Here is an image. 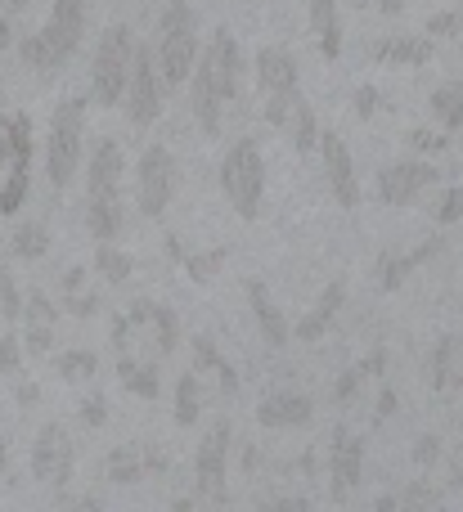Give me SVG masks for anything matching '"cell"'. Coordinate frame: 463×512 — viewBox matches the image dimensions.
Masks as SVG:
<instances>
[{"instance_id": "cell-43", "label": "cell", "mask_w": 463, "mask_h": 512, "mask_svg": "<svg viewBox=\"0 0 463 512\" xmlns=\"http://www.w3.org/2000/svg\"><path fill=\"white\" fill-rule=\"evenodd\" d=\"M459 221H463V185L446 189V198L437 207V225H459Z\"/></svg>"}, {"instance_id": "cell-25", "label": "cell", "mask_w": 463, "mask_h": 512, "mask_svg": "<svg viewBox=\"0 0 463 512\" xmlns=\"http://www.w3.org/2000/svg\"><path fill=\"white\" fill-rule=\"evenodd\" d=\"M311 27L315 41H320L324 59H338L342 54V23H338V0H311Z\"/></svg>"}, {"instance_id": "cell-45", "label": "cell", "mask_w": 463, "mask_h": 512, "mask_svg": "<svg viewBox=\"0 0 463 512\" xmlns=\"http://www.w3.org/2000/svg\"><path fill=\"white\" fill-rule=\"evenodd\" d=\"M414 463H419V468H437L441 463V436H419V445H414Z\"/></svg>"}, {"instance_id": "cell-49", "label": "cell", "mask_w": 463, "mask_h": 512, "mask_svg": "<svg viewBox=\"0 0 463 512\" xmlns=\"http://www.w3.org/2000/svg\"><path fill=\"white\" fill-rule=\"evenodd\" d=\"M131 324H135L131 315H117V319H113V333H108V337H113L117 355H126V351H131Z\"/></svg>"}, {"instance_id": "cell-53", "label": "cell", "mask_w": 463, "mask_h": 512, "mask_svg": "<svg viewBox=\"0 0 463 512\" xmlns=\"http://www.w3.org/2000/svg\"><path fill=\"white\" fill-rule=\"evenodd\" d=\"M9 41H14V14H0V54L9 50Z\"/></svg>"}, {"instance_id": "cell-4", "label": "cell", "mask_w": 463, "mask_h": 512, "mask_svg": "<svg viewBox=\"0 0 463 512\" xmlns=\"http://www.w3.org/2000/svg\"><path fill=\"white\" fill-rule=\"evenodd\" d=\"M86 108L90 99L72 95L54 108L50 135H45V171H50L54 189H68L72 176L81 171V153H86Z\"/></svg>"}, {"instance_id": "cell-7", "label": "cell", "mask_w": 463, "mask_h": 512, "mask_svg": "<svg viewBox=\"0 0 463 512\" xmlns=\"http://www.w3.org/2000/svg\"><path fill=\"white\" fill-rule=\"evenodd\" d=\"M221 194L243 221H257L266 203V158L257 140H234L221 158Z\"/></svg>"}, {"instance_id": "cell-50", "label": "cell", "mask_w": 463, "mask_h": 512, "mask_svg": "<svg viewBox=\"0 0 463 512\" xmlns=\"http://www.w3.org/2000/svg\"><path fill=\"white\" fill-rule=\"evenodd\" d=\"M81 288H86V270L68 265V270H63V292H81Z\"/></svg>"}, {"instance_id": "cell-35", "label": "cell", "mask_w": 463, "mask_h": 512, "mask_svg": "<svg viewBox=\"0 0 463 512\" xmlns=\"http://www.w3.org/2000/svg\"><path fill=\"white\" fill-rule=\"evenodd\" d=\"M95 270L104 274L108 283H126L131 279V270H135V261L126 256L117 243H99V252H95Z\"/></svg>"}, {"instance_id": "cell-58", "label": "cell", "mask_w": 463, "mask_h": 512, "mask_svg": "<svg viewBox=\"0 0 463 512\" xmlns=\"http://www.w3.org/2000/svg\"><path fill=\"white\" fill-rule=\"evenodd\" d=\"M18 9H23V0H9V14H18Z\"/></svg>"}, {"instance_id": "cell-30", "label": "cell", "mask_w": 463, "mask_h": 512, "mask_svg": "<svg viewBox=\"0 0 463 512\" xmlns=\"http://www.w3.org/2000/svg\"><path fill=\"white\" fill-rule=\"evenodd\" d=\"M432 122L446 131H463V81H446L432 90Z\"/></svg>"}, {"instance_id": "cell-24", "label": "cell", "mask_w": 463, "mask_h": 512, "mask_svg": "<svg viewBox=\"0 0 463 512\" xmlns=\"http://www.w3.org/2000/svg\"><path fill=\"white\" fill-rule=\"evenodd\" d=\"M432 387L437 391L459 387L463 391V342L459 337H441L437 351H432Z\"/></svg>"}, {"instance_id": "cell-10", "label": "cell", "mask_w": 463, "mask_h": 512, "mask_svg": "<svg viewBox=\"0 0 463 512\" xmlns=\"http://www.w3.org/2000/svg\"><path fill=\"white\" fill-rule=\"evenodd\" d=\"M162 95H167V86H162V72H158V54L149 50V45H135V68H131V86H126V117H131L135 126H153L162 117Z\"/></svg>"}, {"instance_id": "cell-51", "label": "cell", "mask_w": 463, "mask_h": 512, "mask_svg": "<svg viewBox=\"0 0 463 512\" xmlns=\"http://www.w3.org/2000/svg\"><path fill=\"white\" fill-rule=\"evenodd\" d=\"M392 414H396V391L383 387V391H378V423H387Z\"/></svg>"}, {"instance_id": "cell-2", "label": "cell", "mask_w": 463, "mask_h": 512, "mask_svg": "<svg viewBox=\"0 0 463 512\" xmlns=\"http://www.w3.org/2000/svg\"><path fill=\"white\" fill-rule=\"evenodd\" d=\"M81 36H86V0H54L45 27L23 36L18 54H23V63L36 72H59L63 63L81 50Z\"/></svg>"}, {"instance_id": "cell-31", "label": "cell", "mask_w": 463, "mask_h": 512, "mask_svg": "<svg viewBox=\"0 0 463 512\" xmlns=\"http://www.w3.org/2000/svg\"><path fill=\"white\" fill-rule=\"evenodd\" d=\"M198 414H203V387H198V373H180L176 378V409H171V418H176V427H194Z\"/></svg>"}, {"instance_id": "cell-14", "label": "cell", "mask_w": 463, "mask_h": 512, "mask_svg": "<svg viewBox=\"0 0 463 512\" xmlns=\"http://www.w3.org/2000/svg\"><path fill=\"white\" fill-rule=\"evenodd\" d=\"M437 180H441V171L432 167V162L401 158V162L378 171V198H383L387 207H410V203H419V194L432 189Z\"/></svg>"}, {"instance_id": "cell-22", "label": "cell", "mask_w": 463, "mask_h": 512, "mask_svg": "<svg viewBox=\"0 0 463 512\" xmlns=\"http://www.w3.org/2000/svg\"><path fill=\"white\" fill-rule=\"evenodd\" d=\"M86 230L99 243H117V234L126 230V212L117 194H90L86 198Z\"/></svg>"}, {"instance_id": "cell-28", "label": "cell", "mask_w": 463, "mask_h": 512, "mask_svg": "<svg viewBox=\"0 0 463 512\" xmlns=\"http://www.w3.org/2000/svg\"><path fill=\"white\" fill-rule=\"evenodd\" d=\"M144 472H149V463H144V450H140V445H117V450H108L104 477L113 481V486H135Z\"/></svg>"}, {"instance_id": "cell-56", "label": "cell", "mask_w": 463, "mask_h": 512, "mask_svg": "<svg viewBox=\"0 0 463 512\" xmlns=\"http://www.w3.org/2000/svg\"><path fill=\"white\" fill-rule=\"evenodd\" d=\"M257 463H261V454H257V450L243 454V468H248V472H257Z\"/></svg>"}, {"instance_id": "cell-42", "label": "cell", "mask_w": 463, "mask_h": 512, "mask_svg": "<svg viewBox=\"0 0 463 512\" xmlns=\"http://www.w3.org/2000/svg\"><path fill=\"white\" fill-rule=\"evenodd\" d=\"M63 310H68V315H77V319H90L99 310V297H95V292H86V288H81V292H63Z\"/></svg>"}, {"instance_id": "cell-47", "label": "cell", "mask_w": 463, "mask_h": 512, "mask_svg": "<svg viewBox=\"0 0 463 512\" xmlns=\"http://www.w3.org/2000/svg\"><path fill=\"white\" fill-rule=\"evenodd\" d=\"M23 346L27 355H45L54 346V328H23Z\"/></svg>"}, {"instance_id": "cell-15", "label": "cell", "mask_w": 463, "mask_h": 512, "mask_svg": "<svg viewBox=\"0 0 463 512\" xmlns=\"http://www.w3.org/2000/svg\"><path fill=\"white\" fill-rule=\"evenodd\" d=\"M320 162H324V180H329V194L338 207H360V176L356 162H351V149L338 131L320 135Z\"/></svg>"}, {"instance_id": "cell-9", "label": "cell", "mask_w": 463, "mask_h": 512, "mask_svg": "<svg viewBox=\"0 0 463 512\" xmlns=\"http://www.w3.org/2000/svg\"><path fill=\"white\" fill-rule=\"evenodd\" d=\"M171 198H176V158L167 144H149L135 162V203L149 221H158L171 207Z\"/></svg>"}, {"instance_id": "cell-34", "label": "cell", "mask_w": 463, "mask_h": 512, "mask_svg": "<svg viewBox=\"0 0 463 512\" xmlns=\"http://www.w3.org/2000/svg\"><path fill=\"white\" fill-rule=\"evenodd\" d=\"M54 369H59V378L63 382H72V387H77V382H90L99 373V355L95 351H63L59 360H54Z\"/></svg>"}, {"instance_id": "cell-1", "label": "cell", "mask_w": 463, "mask_h": 512, "mask_svg": "<svg viewBox=\"0 0 463 512\" xmlns=\"http://www.w3.org/2000/svg\"><path fill=\"white\" fill-rule=\"evenodd\" d=\"M239 90H243V50L230 27H216L207 36L203 54H198L194 77H189V104H194L203 135H221V117L239 99Z\"/></svg>"}, {"instance_id": "cell-17", "label": "cell", "mask_w": 463, "mask_h": 512, "mask_svg": "<svg viewBox=\"0 0 463 512\" xmlns=\"http://www.w3.org/2000/svg\"><path fill=\"white\" fill-rule=\"evenodd\" d=\"M315 418V400L302 396V391H275L257 405V423L270 427V432H293V427H306Z\"/></svg>"}, {"instance_id": "cell-5", "label": "cell", "mask_w": 463, "mask_h": 512, "mask_svg": "<svg viewBox=\"0 0 463 512\" xmlns=\"http://www.w3.org/2000/svg\"><path fill=\"white\" fill-rule=\"evenodd\" d=\"M135 68V36L126 23H108L95 45V68H90V99L99 108H117L126 99Z\"/></svg>"}, {"instance_id": "cell-13", "label": "cell", "mask_w": 463, "mask_h": 512, "mask_svg": "<svg viewBox=\"0 0 463 512\" xmlns=\"http://www.w3.org/2000/svg\"><path fill=\"white\" fill-rule=\"evenodd\" d=\"M72 463H77V450H72V441H68V427L45 423L32 441V477L50 481V486L63 495L72 481Z\"/></svg>"}, {"instance_id": "cell-19", "label": "cell", "mask_w": 463, "mask_h": 512, "mask_svg": "<svg viewBox=\"0 0 463 512\" xmlns=\"http://www.w3.org/2000/svg\"><path fill=\"white\" fill-rule=\"evenodd\" d=\"M122 176H126V158L117 149V140H99L90 149V162H86V194H117L122 189Z\"/></svg>"}, {"instance_id": "cell-29", "label": "cell", "mask_w": 463, "mask_h": 512, "mask_svg": "<svg viewBox=\"0 0 463 512\" xmlns=\"http://www.w3.org/2000/svg\"><path fill=\"white\" fill-rule=\"evenodd\" d=\"M320 135L324 131H320V117H315V108L306 104V99H297L293 117H288V140H293V149L306 158V153L320 149Z\"/></svg>"}, {"instance_id": "cell-38", "label": "cell", "mask_w": 463, "mask_h": 512, "mask_svg": "<svg viewBox=\"0 0 463 512\" xmlns=\"http://www.w3.org/2000/svg\"><path fill=\"white\" fill-rule=\"evenodd\" d=\"M23 315H27L23 328H54V324H59V306H54L45 292H27Z\"/></svg>"}, {"instance_id": "cell-16", "label": "cell", "mask_w": 463, "mask_h": 512, "mask_svg": "<svg viewBox=\"0 0 463 512\" xmlns=\"http://www.w3.org/2000/svg\"><path fill=\"white\" fill-rule=\"evenodd\" d=\"M441 252H446V239H441V234H432V239H423L419 248H410V252H396V248H387L383 256H378V288H383V292L405 288V279H410V274L419 270V265L437 261Z\"/></svg>"}, {"instance_id": "cell-44", "label": "cell", "mask_w": 463, "mask_h": 512, "mask_svg": "<svg viewBox=\"0 0 463 512\" xmlns=\"http://www.w3.org/2000/svg\"><path fill=\"white\" fill-rule=\"evenodd\" d=\"M463 32V14H455V9H441V14L428 18V36L437 41V36H459Z\"/></svg>"}, {"instance_id": "cell-37", "label": "cell", "mask_w": 463, "mask_h": 512, "mask_svg": "<svg viewBox=\"0 0 463 512\" xmlns=\"http://www.w3.org/2000/svg\"><path fill=\"white\" fill-rule=\"evenodd\" d=\"M401 504L405 508H441L446 504V490L432 486L428 477H419V481H410V486L401 490Z\"/></svg>"}, {"instance_id": "cell-33", "label": "cell", "mask_w": 463, "mask_h": 512, "mask_svg": "<svg viewBox=\"0 0 463 512\" xmlns=\"http://www.w3.org/2000/svg\"><path fill=\"white\" fill-rule=\"evenodd\" d=\"M225 261H230V248H207V252L180 256V265H185V274H189L194 283H212L216 274L225 270Z\"/></svg>"}, {"instance_id": "cell-21", "label": "cell", "mask_w": 463, "mask_h": 512, "mask_svg": "<svg viewBox=\"0 0 463 512\" xmlns=\"http://www.w3.org/2000/svg\"><path fill=\"white\" fill-rule=\"evenodd\" d=\"M432 54H437V45H432V36H383V41L374 45V59L378 63H396V68H423V63H432Z\"/></svg>"}, {"instance_id": "cell-39", "label": "cell", "mask_w": 463, "mask_h": 512, "mask_svg": "<svg viewBox=\"0 0 463 512\" xmlns=\"http://www.w3.org/2000/svg\"><path fill=\"white\" fill-rule=\"evenodd\" d=\"M23 351L27 346L18 342V337L5 328V319H0V373H5V378H18V373H23Z\"/></svg>"}, {"instance_id": "cell-3", "label": "cell", "mask_w": 463, "mask_h": 512, "mask_svg": "<svg viewBox=\"0 0 463 512\" xmlns=\"http://www.w3.org/2000/svg\"><path fill=\"white\" fill-rule=\"evenodd\" d=\"M153 54H158L162 86L167 90L189 86V77L198 68V54H203V45H198V18L189 9V0H167V9L158 18V45H153Z\"/></svg>"}, {"instance_id": "cell-36", "label": "cell", "mask_w": 463, "mask_h": 512, "mask_svg": "<svg viewBox=\"0 0 463 512\" xmlns=\"http://www.w3.org/2000/svg\"><path fill=\"white\" fill-rule=\"evenodd\" d=\"M23 306H27V292L18 288V279L5 270V265H0V319H5V324H14V319L23 315Z\"/></svg>"}, {"instance_id": "cell-41", "label": "cell", "mask_w": 463, "mask_h": 512, "mask_svg": "<svg viewBox=\"0 0 463 512\" xmlns=\"http://www.w3.org/2000/svg\"><path fill=\"white\" fill-rule=\"evenodd\" d=\"M360 382H365V369H360V364H351V369L333 382V405H351V400H356V391H360Z\"/></svg>"}, {"instance_id": "cell-32", "label": "cell", "mask_w": 463, "mask_h": 512, "mask_svg": "<svg viewBox=\"0 0 463 512\" xmlns=\"http://www.w3.org/2000/svg\"><path fill=\"white\" fill-rule=\"evenodd\" d=\"M9 252H14L18 261H41V256L50 252V230H45L41 221L14 225V234H9Z\"/></svg>"}, {"instance_id": "cell-59", "label": "cell", "mask_w": 463, "mask_h": 512, "mask_svg": "<svg viewBox=\"0 0 463 512\" xmlns=\"http://www.w3.org/2000/svg\"><path fill=\"white\" fill-rule=\"evenodd\" d=\"M459 463H463V445H459Z\"/></svg>"}, {"instance_id": "cell-18", "label": "cell", "mask_w": 463, "mask_h": 512, "mask_svg": "<svg viewBox=\"0 0 463 512\" xmlns=\"http://www.w3.org/2000/svg\"><path fill=\"white\" fill-rule=\"evenodd\" d=\"M243 292H248V306H252V319H257V328H261V337H266L275 351H284L288 342H293V328H288V319H284V310L270 301V288L257 279V274H248L243 279Z\"/></svg>"}, {"instance_id": "cell-46", "label": "cell", "mask_w": 463, "mask_h": 512, "mask_svg": "<svg viewBox=\"0 0 463 512\" xmlns=\"http://www.w3.org/2000/svg\"><path fill=\"white\" fill-rule=\"evenodd\" d=\"M81 423H86V427H104L108 423V400L104 396L81 400Z\"/></svg>"}, {"instance_id": "cell-52", "label": "cell", "mask_w": 463, "mask_h": 512, "mask_svg": "<svg viewBox=\"0 0 463 512\" xmlns=\"http://www.w3.org/2000/svg\"><path fill=\"white\" fill-rule=\"evenodd\" d=\"M36 400H41V387H36V382H23V387H18V409H32Z\"/></svg>"}, {"instance_id": "cell-11", "label": "cell", "mask_w": 463, "mask_h": 512, "mask_svg": "<svg viewBox=\"0 0 463 512\" xmlns=\"http://www.w3.org/2000/svg\"><path fill=\"white\" fill-rule=\"evenodd\" d=\"M230 418H216L212 427H207L203 445H198V459H194V477H198V499H207V504H225L230 499V490H225V459H230Z\"/></svg>"}, {"instance_id": "cell-27", "label": "cell", "mask_w": 463, "mask_h": 512, "mask_svg": "<svg viewBox=\"0 0 463 512\" xmlns=\"http://www.w3.org/2000/svg\"><path fill=\"white\" fill-rule=\"evenodd\" d=\"M194 364H198V369H207V373H216V382H221L225 396H239V373H234V364L216 351V342L207 333L194 337Z\"/></svg>"}, {"instance_id": "cell-20", "label": "cell", "mask_w": 463, "mask_h": 512, "mask_svg": "<svg viewBox=\"0 0 463 512\" xmlns=\"http://www.w3.org/2000/svg\"><path fill=\"white\" fill-rule=\"evenodd\" d=\"M342 301H347V279H333V283H324V292H320V301H315L311 310H306L302 319H297V342H320L324 333H329V324H333V315L342 310Z\"/></svg>"}, {"instance_id": "cell-6", "label": "cell", "mask_w": 463, "mask_h": 512, "mask_svg": "<svg viewBox=\"0 0 463 512\" xmlns=\"http://www.w3.org/2000/svg\"><path fill=\"white\" fill-rule=\"evenodd\" d=\"M32 185V117H0V216H14Z\"/></svg>"}, {"instance_id": "cell-57", "label": "cell", "mask_w": 463, "mask_h": 512, "mask_svg": "<svg viewBox=\"0 0 463 512\" xmlns=\"http://www.w3.org/2000/svg\"><path fill=\"white\" fill-rule=\"evenodd\" d=\"M9 472V450H5V436H0V477Z\"/></svg>"}, {"instance_id": "cell-54", "label": "cell", "mask_w": 463, "mask_h": 512, "mask_svg": "<svg viewBox=\"0 0 463 512\" xmlns=\"http://www.w3.org/2000/svg\"><path fill=\"white\" fill-rule=\"evenodd\" d=\"M374 5H378V9H383V14H387V18H401V14H405V9H410V0H374Z\"/></svg>"}, {"instance_id": "cell-40", "label": "cell", "mask_w": 463, "mask_h": 512, "mask_svg": "<svg viewBox=\"0 0 463 512\" xmlns=\"http://www.w3.org/2000/svg\"><path fill=\"white\" fill-rule=\"evenodd\" d=\"M405 144H410L414 153H446L450 149V131L446 126H437V131H432V126H414V131L405 135Z\"/></svg>"}, {"instance_id": "cell-26", "label": "cell", "mask_w": 463, "mask_h": 512, "mask_svg": "<svg viewBox=\"0 0 463 512\" xmlns=\"http://www.w3.org/2000/svg\"><path fill=\"white\" fill-rule=\"evenodd\" d=\"M117 382L140 400H158V391H162V373L153 364L131 360V355H117Z\"/></svg>"}, {"instance_id": "cell-8", "label": "cell", "mask_w": 463, "mask_h": 512, "mask_svg": "<svg viewBox=\"0 0 463 512\" xmlns=\"http://www.w3.org/2000/svg\"><path fill=\"white\" fill-rule=\"evenodd\" d=\"M257 86L266 95V126H288L293 117V104L302 99L297 90V59L279 45H266L257 50Z\"/></svg>"}, {"instance_id": "cell-23", "label": "cell", "mask_w": 463, "mask_h": 512, "mask_svg": "<svg viewBox=\"0 0 463 512\" xmlns=\"http://www.w3.org/2000/svg\"><path fill=\"white\" fill-rule=\"evenodd\" d=\"M126 315H131L135 324H149V328H153V337H158V351H162V355H171V351L180 346V319L171 315L167 306H158V301L140 297L131 310H126Z\"/></svg>"}, {"instance_id": "cell-55", "label": "cell", "mask_w": 463, "mask_h": 512, "mask_svg": "<svg viewBox=\"0 0 463 512\" xmlns=\"http://www.w3.org/2000/svg\"><path fill=\"white\" fill-rule=\"evenodd\" d=\"M396 504H401V499H396V495H383V499H374V508H378V512H392Z\"/></svg>"}, {"instance_id": "cell-12", "label": "cell", "mask_w": 463, "mask_h": 512, "mask_svg": "<svg viewBox=\"0 0 463 512\" xmlns=\"http://www.w3.org/2000/svg\"><path fill=\"white\" fill-rule=\"evenodd\" d=\"M365 477V441L351 427H333L329 436V499L347 504Z\"/></svg>"}, {"instance_id": "cell-48", "label": "cell", "mask_w": 463, "mask_h": 512, "mask_svg": "<svg viewBox=\"0 0 463 512\" xmlns=\"http://www.w3.org/2000/svg\"><path fill=\"white\" fill-rule=\"evenodd\" d=\"M351 108H356L360 122H369V117L378 113V86H360V90H356V99H351Z\"/></svg>"}]
</instances>
